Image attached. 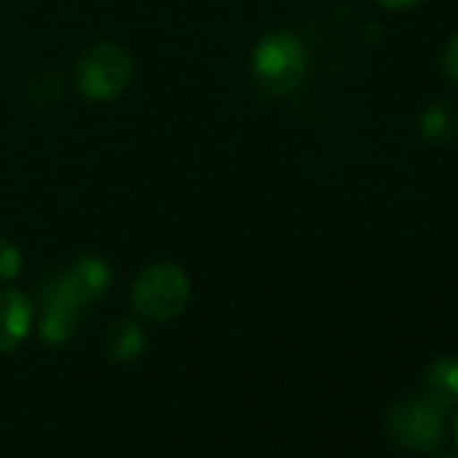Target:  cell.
<instances>
[{
    "mask_svg": "<svg viewBox=\"0 0 458 458\" xmlns=\"http://www.w3.org/2000/svg\"><path fill=\"white\" fill-rule=\"evenodd\" d=\"M189 297H191V286L186 273L170 262H157L143 267L130 292L132 310L151 324H167L178 318L186 310Z\"/></svg>",
    "mask_w": 458,
    "mask_h": 458,
    "instance_id": "1",
    "label": "cell"
},
{
    "mask_svg": "<svg viewBox=\"0 0 458 458\" xmlns=\"http://www.w3.org/2000/svg\"><path fill=\"white\" fill-rule=\"evenodd\" d=\"M305 71H308L305 44L289 30L267 33L251 55V73L257 84L270 95L294 92L302 84Z\"/></svg>",
    "mask_w": 458,
    "mask_h": 458,
    "instance_id": "2",
    "label": "cell"
},
{
    "mask_svg": "<svg viewBox=\"0 0 458 458\" xmlns=\"http://www.w3.org/2000/svg\"><path fill=\"white\" fill-rule=\"evenodd\" d=\"M135 65L122 44L103 41L87 49L76 65V87L84 98L106 103L119 98L132 81Z\"/></svg>",
    "mask_w": 458,
    "mask_h": 458,
    "instance_id": "3",
    "label": "cell"
},
{
    "mask_svg": "<svg viewBox=\"0 0 458 458\" xmlns=\"http://www.w3.org/2000/svg\"><path fill=\"white\" fill-rule=\"evenodd\" d=\"M386 428L394 445L407 453L426 455L439 450L445 439V415L423 396H412L391 407Z\"/></svg>",
    "mask_w": 458,
    "mask_h": 458,
    "instance_id": "4",
    "label": "cell"
},
{
    "mask_svg": "<svg viewBox=\"0 0 458 458\" xmlns=\"http://www.w3.org/2000/svg\"><path fill=\"white\" fill-rule=\"evenodd\" d=\"M38 305H41V316H38V335L47 345H65L76 337L79 332V321H81V308L65 294V289L60 286L57 276L49 278L41 292H38Z\"/></svg>",
    "mask_w": 458,
    "mask_h": 458,
    "instance_id": "5",
    "label": "cell"
},
{
    "mask_svg": "<svg viewBox=\"0 0 458 458\" xmlns=\"http://www.w3.org/2000/svg\"><path fill=\"white\" fill-rule=\"evenodd\" d=\"M57 281L79 308H87V305H95L106 297V292L114 284V270L103 257L84 254V257L73 259L57 276Z\"/></svg>",
    "mask_w": 458,
    "mask_h": 458,
    "instance_id": "6",
    "label": "cell"
},
{
    "mask_svg": "<svg viewBox=\"0 0 458 458\" xmlns=\"http://www.w3.org/2000/svg\"><path fill=\"white\" fill-rule=\"evenodd\" d=\"M36 305L20 289H0V353L20 348L33 327Z\"/></svg>",
    "mask_w": 458,
    "mask_h": 458,
    "instance_id": "7",
    "label": "cell"
},
{
    "mask_svg": "<svg viewBox=\"0 0 458 458\" xmlns=\"http://www.w3.org/2000/svg\"><path fill=\"white\" fill-rule=\"evenodd\" d=\"M423 399L431 402L442 415L458 410V359L442 356L423 375Z\"/></svg>",
    "mask_w": 458,
    "mask_h": 458,
    "instance_id": "8",
    "label": "cell"
},
{
    "mask_svg": "<svg viewBox=\"0 0 458 458\" xmlns=\"http://www.w3.org/2000/svg\"><path fill=\"white\" fill-rule=\"evenodd\" d=\"M418 130L428 143H450L458 138V106L450 100H434L418 116Z\"/></svg>",
    "mask_w": 458,
    "mask_h": 458,
    "instance_id": "9",
    "label": "cell"
},
{
    "mask_svg": "<svg viewBox=\"0 0 458 458\" xmlns=\"http://www.w3.org/2000/svg\"><path fill=\"white\" fill-rule=\"evenodd\" d=\"M146 351V332L132 321V318H122L116 321L108 335H106V353L111 361L116 364H130L135 359H140Z\"/></svg>",
    "mask_w": 458,
    "mask_h": 458,
    "instance_id": "10",
    "label": "cell"
},
{
    "mask_svg": "<svg viewBox=\"0 0 458 458\" xmlns=\"http://www.w3.org/2000/svg\"><path fill=\"white\" fill-rule=\"evenodd\" d=\"M22 273V251L14 241L0 235V284H9Z\"/></svg>",
    "mask_w": 458,
    "mask_h": 458,
    "instance_id": "11",
    "label": "cell"
},
{
    "mask_svg": "<svg viewBox=\"0 0 458 458\" xmlns=\"http://www.w3.org/2000/svg\"><path fill=\"white\" fill-rule=\"evenodd\" d=\"M439 68H442V76H445L453 87H458V33H453V36L445 41V47H442V52H439Z\"/></svg>",
    "mask_w": 458,
    "mask_h": 458,
    "instance_id": "12",
    "label": "cell"
},
{
    "mask_svg": "<svg viewBox=\"0 0 458 458\" xmlns=\"http://www.w3.org/2000/svg\"><path fill=\"white\" fill-rule=\"evenodd\" d=\"M375 4L386 12H407V9H415L423 0H375Z\"/></svg>",
    "mask_w": 458,
    "mask_h": 458,
    "instance_id": "13",
    "label": "cell"
},
{
    "mask_svg": "<svg viewBox=\"0 0 458 458\" xmlns=\"http://www.w3.org/2000/svg\"><path fill=\"white\" fill-rule=\"evenodd\" d=\"M458 412V410H455ZM455 439H458V415H455Z\"/></svg>",
    "mask_w": 458,
    "mask_h": 458,
    "instance_id": "14",
    "label": "cell"
},
{
    "mask_svg": "<svg viewBox=\"0 0 458 458\" xmlns=\"http://www.w3.org/2000/svg\"><path fill=\"white\" fill-rule=\"evenodd\" d=\"M439 458H458V455H439Z\"/></svg>",
    "mask_w": 458,
    "mask_h": 458,
    "instance_id": "15",
    "label": "cell"
}]
</instances>
